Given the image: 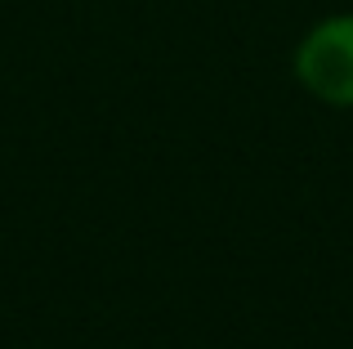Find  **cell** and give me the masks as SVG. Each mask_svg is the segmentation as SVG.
I'll use <instances>...</instances> for the list:
<instances>
[{"label":"cell","instance_id":"obj_1","mask_svg":"<svg viewBox=\"0 0 353 349\" xmlns=\"http://www.w3.org/2000/svg\"><path fill=\"white\" fill-rule=\"evenodd\" d=\"M295 72L318 99L353 108V18H331L304 36Z\"/></svg>","mask_w":353,"mask_h":349}]
</instances>
